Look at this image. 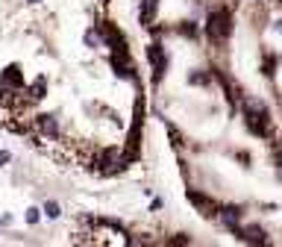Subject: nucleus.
<instances>
[{"instance_id":"f257e3e1","label":"nucleus","mask_w":282,"mask_h":247,"mask_svg":"<svg viewBox=\"0 0 282 247\" xmlns=\"http://www.w3.org/2000/svg\"><path fill=\"white\" fill-rule=\"evenodd\" d=\"M206 35H209L215 44H227V41H230V35H233V15H230V9H212V12H209Z\"/></svg>"},{"instance_id":"f03ea898","label":"nucleus","mask_w":282,"mask_h":247,"mask_svg":"<svg viewBox=\"0 0 282 247\" xmlns=\"http://www.w3.org/2000/svg\"><path fill=\"white\" fill-rule=\"evenodd\" d=\"M241 112H244V124H247V130L253 136H259V139H267V136H270V115H267V109L262 103L247 100Z\"/></svg>"},{"instance_id":"7ed1b4c3","label":"nucleus","mask_w":282,"mask_h":247,"mask_svg":"<svg viewBox=\"0 0 282 247\" xmlns=\"http://www.w3.org/2000/svg\"><path fill=\"white\" fill-rule=\"evenodd\" d=\"M147 59H150V65H153V83H162V77H165V71H167L165 47H162L159 41H153V44L147 47Z\"/></svg>"},{"instance_id":"20e7f679","label":"nucleus","mask_w":282,"mask_h":247,"mask_svg":"<svg viewBox=\"0 0 282 247\" xmlns=\"http://www.w3.org/2000/svg\"><path fill=\"white\" fill-rule=\"evenodd\" d=\"M185 197H188V203H191V206H194V209H197L203 218H215V215H217V212H215L217 206H215V200H212V197H206V194L194 192V189H188V192H185Z\"/></svg>"},{"instance_id":"39448f33","label":"nucleus","mask_w":282,"mask_h":247,"mask_svg":"<svg viewBox=\"0 0 282 247\" xmlns=\"http://www.w3.org/2000/svg\"><path fill=\"white\" fill-rule=\"evenodd\" d=\"M156 12H159V0H141V12H138L141 27H150L153 18H156Z\"/></svg>"},{"instance_id":"423d86ee","label":"nucleus","mask_w":282,"mask_h":247,"mask_svg":"<svg viewBox=\"0 0 282 247\" xmlns=\"http://www.w3.org/2000/svg\"><path fill=\"white\" fill-rule=\"evenodd\" d=\"M238 238H244V241H250V244H267L265 229H262V227H241Z\"/></svg>"},{"instance_id":"0eeeda50","label":"nucleus","mask_w":282,"mask_h":247,"mask_svg":"<svg viewBox=\"0 0 282 247\" xmlns=\"http://www.w3.org/2000/svg\"><path fill=\"white\" fill-rule=\"evenodd\" d=\"M0 86H12V88L24 86V83H21V71H18V65H9V68L0 74Z\"/></svg>"},{"instance_id":"6e6552de","label":"nucleus","mask_w":282,"mask_h":247,"mask_svg":"<svg viewBox=\"0 0 282 247\" xmlns=\"http://www.w3.org/2000/svg\"><path fill=\"white\" fill-rule=\"evenodd\" d=\"M38 127H41V133H44V136H50V139H59V124H56V118H53V115H41V118H38Z\"/></svg>"},{"instance_id":"1a4fd4ad","label":"nucleus","mask_w":282,"mask_h":247,"mask_svg":"<svg viewBox=\"0 0 282 247\" xmlns=\"http://www.w3.org/2000/svg\"><path fill=\"white\" fill-rule=\"evenodd\" d=\"M188 86H212V71H194V74H188Z\"/></svg>"},{"instance_id":"9d476101","label":"nucleus","mask_w":282,"mask_h":247,"mask_svg":"<svg viewBox=\"0 0 282 247\" xmlns=\"http://www.w3.org/2000/svg\"><path fill=\"white\" fill-rule=\"evenodd\" d=\"M41 212H44V215H47L50 221H56V218H59V215H62V206H59V203H56V200H44V206H41Z\"/></svg>"},{"instance_id":"9b49d317","label":"nucleus","mask_w":282,"mask_h":247,"mask_svg":"<svg viewBox=\"0 0 282 247\" xmlns=\"http://www.w3.org/2000/svg\"><path fill=\"white\" fill-rule=\"evenodd\" d=\"M167 133H171V139H174V147H183V136H180V130H177L174 124H167Z\"/></svg>"},{"instance_id":"f8f14e48","label":"nucleus","mask_w":282,"mask_h":247,"mask_svg":"<svg viewBox=\"0 0 282 247\" xmlns=\"http://www.w3.org/2000/svg\"><path fill=\"white\" fill-rule=\"evenodd\" d=\"M100 44V35L94 33V30H88V33H85V47H97Z\"/></svg>"},{"instance_id":"ddd939ff","label":"nucleus","mask_w":282,"mask_h":247,"mask_svg":"<svg viewBox=\"0 0 282 247\" xmlns=\"http://www.w3.org/2000/svg\"><path fill=\"white\" fill-rule=\"evenodd\" d=\"M33 97L38 100V97H44V77H38L35 80V86H33Z\"/></svg>"},{"instance_id":"4468645a","label":"nucleus","mask_w":282,"mask_h":247,"mask_svg":"<svg viewBox=\"0 0 282 247\" xmlns=\"http://www.w3.org/2000/svg\"><path fill=\"white\" fill-rule=\"evenodd\" d=\"M38 218H41V209L30 206V209H27V224H38Z\"/></svg>"},{"instance_id":"2eb2a0df","label":"nucleus","mask_w":282,"mask_h":247,"mask_svg":"<svg viewBox=\"0 0 282 247\" xmlns=\"http://www.w3.org/2000/svg\"><path fill=\"white\" fill-rule=\"evenodd\" d=\"M180 33H183V35H191V38H194V35H197V27H194L191 21H185L183 27H180Z\"/></svg>"},{"instance_id":"dca6fc26","label":"nucleus","mask_w":282,"mask_h":247,"mask_svg":"<svg viewBox=\"0 0 282 247\" xmlns=\"http://www.w3.org/2000/svg\"><path fill=\"white\" fill-rule=\"evenodd\" d=\"M9 159H12V153H9V150H0V168H3Z\"/></svg>"},{"instance_id":"f3484780","label":"nucleus","mask_w":282,"mask_h":247,"mask_svg":"<svg viewBox=\"0 0 282 247\" xmlns=\"http://www.w3.org/2000/svg\"><path fill=\"white\" fill-rule=\"evenodd\" d=\"M273 30H276V33H282V21H276V24H273Z\"/></svg>"},{"instance_id":"a211bd4d","label":"nucleus","mask_w":282,"mask_h":247,"mask_svg":"<svg viewBox=\"0 0 282 247\" xmlns=\"http://www.w3.org/2000/svg\"><path fill=\"white\" fill-rule=\"evenodd\" d=\"M27 3H41V0H27Z\"/></svg>"},{"instance_id":"6ab92c4d","label":"nucleus","mask_w":282,"mask_h":247,"mask_svg":"<svg viewBox=\"0 0 282 247\" xmlns=\"http://www.w3.org/2000/svg\"><path fill=\"white\" fill-rule=\"evenodd\" d=\"M279 168H282V159H279Z\"/></svg>"}]
</instances>
